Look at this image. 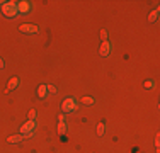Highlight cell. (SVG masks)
Instances as JSON below:
<instances>
[{"label": "cell", "mask_w": 160, "mask_h": 153, "mask_svg": "<svg viewBox=\"0 0 160 153\" xmlns=\"http://www.w3.org/2000/svg\"><path fill=\"white\" fill-rule=\"evenodd\" d=\"M46 95H48L46 85H39V87H38V97H39V99H44Z\"/></svg>", "instance_id": "obj_9"}, {"label": "cell", "mask_w": 160, "mask_h": 153, "mask_svg": "<svg viewBox=\"0 0 160 153\" xmlns=\"http://www.w3.org/2000/svg\"><path fill=\"white\" fill-rule=\"evenodd\" d=\"M46 90H48V94H56V89L53 85H46Z\"/></svg>", "instance_id": "obj_16"}, {"label": "cell", "mask_w": 160, "mask_h": 153, "mask_svg": "<svg viewBox=\"0 0 160 153\" xmlns=\"http://www.w3.org/2000/svg\"><path fill=\"white\" fill-rule=\"evenodd\" d=\"M159 14H160V9L157 7L153 12H150V15H148V22H155V20L159 19Z\"/></svg>", "instance_id": "obj_10"}, {"label": "cell", "mask_w": 160, "mask_h": 153, "mask_svg": "<svg viewBox=\"0 0 160 153\" xmlns=\"http://www.w3.org/2000/svg\"><path fill=\"white\" fill-rule=\"evenodd\" d=\"M22 140H27V138H26L24 134H14V136H9V138H7L9 143H20Z\"/></svg>", "instance_id": "obj_7"}, {"label": "cell", "mask_w": 160, "mask_h": 153, "mask_svg": "<svg viewBox=\"0 0 160 153\" xmlns=\"http://www.w3.org/2000/svg\"><path fill=\"white\" fill-rule=\"evenodd\" d=\"M19 31L20 32H26V34H38L39 32V27L34 26V24H20Z\"/></svg>", "instance_id": "obj_4"}, {"label": "cell", "mask_w": 160, "mask_h": 153, "mask_svg": "<svg viewBox=\"0 0 160 153\" xmlns=\"http://www.w3.org/2000/svg\"><path fill=\"white\" fill-rule=\"evenodd\" d=\"M58 121H65V114H60L58 116Z\"/></svg>", "instance_id": "obj_19"}, {"label": "cell", "mask_w": 160, "mask_h": 153, "mask_svg": "<svg viewBox=\"0 0 160 153\" xmlns=\"http://www.w3.org/2000/svg\"><path fill=\"white\" fill-rule=\"evenodd\" d=\"M29 9H31V5H29V2H26V0H22V2L17 3V12L19 14H27Z\"/></svg>", "instance_id": "obj_6"}, {"label": "cell", "mask_w": 160, "mask_h": 153, "mask_svg": "<svg viewBox=\"0 0 160 153\" xmlns=\"http://www.w3.org/2000/svg\"><path fill=\"white\" fill-rule=\"evenodd\" d=\"M100 39H102V41H107V31H104V29L100 31Z\"/></svg>", "instance_id": "obj_17"}, {"label": "cell", "mask_w": 160, "mask_h": 153, "mask_svg": "<svg viewBox=\"0 0 160 153\" xmlns=\"http://www.w3.org/2000/svg\"><path fill=\"white\" fill-rule=\"evenodd\" d=\"M143 87H145L147 90H150V89H153V82H152V80H147L145 83H143Z\"/></svg>", "instance_id": "obj_15"}, {"label": "cell", "mask_w": 160, "mask_h": 153, "mask_svg": "<svg viewBox=\"0 0 160 153\" xmlns=\"http://www.w3.org/2000/svg\"><path fill=\"white\" fill-rule=\"evenodd\" d=\"M36 114H38V112L34 111V109H31V111L27 112V121H34V119H36Z\"/></svg>", "instance_id": "obj_14"}, {"label": "cell", "mask_w": 160, "mask_h": 153, "mask_svg": "<svg viewBox=\"0 0 160 153\" xmlns=\"http://www.w3.org/2000/svg\"><path fill=\"white\" fill-rule=\"evenodd\" d=\"M75 109H77V104H75V99H72V97L65 99L63 104H61V112L63 114H68V112L75 111Z\"/></svg>", "instance_id": "obj_2"}, {"label": "cell", "mask_w": 160, "mask_h": 153, "mask_svg": "<svg viewBox=\"0 0 160 153\" xmlns=\"http://www.w3.org/2000/svg\"><path fill=\"white\" fill-rule=\"evenodd\" d=\"M19 87V78L17 77H12L9 80V85H7V90H12V89H17Z\"/></svg>", "instance_id": "obj_8"}, {"label": "cell", "mask_w": 160, "mask_h": 153, "mask_svg": "<svg viewBox=\"0 0 160 153\" xmlns=\"http://www.w3.org/2000/svg\"><path fill=\"white\" fill-rule=\"evenodd\" d=\"M155 146H157V152L160 150V136L157 134V138H155Z\"/></svg>", "instance_id": "obj_18"}, {"label": "cell", "mask_w": 160, "mask_h": 153, "mask_svg": "<svg viewBox=\"0 0 160 153\" xmlns=\"http://www.w3.org/2000/svg\"><path fill=\"white\" fill-rule=\"evenodd\" d=\"M104 131H106V122L100 121L99 124H97V136H102V134H104Z\"/></svg>", "instance_id": "obj_11"}, {"label": "cell", "mask_w": 160, "mask_h": 153, "mask_svg": "<svg viewBox=\"0 0 160 153\" xmlns=\"http://www.w3.org/2000/svg\"><path fill=\"white\" fill-rule=\"evenodd\" d=\"M58 133L60 134H65L67 133V124H65V121H58Z\"/></svg>", "instance_id": "obj_13"}, {"label": "cell", "mask_w": 160, "mask_h": 153, "mask_svg": "<svg viewBox=\"0 0 160 153\" xmlns=\"http://www.w3.org/2000/svg\"><path fill=\"white\" fill-rule=\"evenodd\" d=\"M94 97H90V95H85V97H82V104H85V105H92L94 104Z\"/></svg>", "instance_id": "obj_12"}, {"label": "cell", "mask_w": 160, "mask_h": 153, "mask_svg": "<svg viewBox=\"0 0 160 153\" xmlns=\"http://www.w3.org/2000/svg\"><path fill=\"white\" fill-rule=\"evenodd\" d=\"M4 66H5V65H4V60L0 58V70H4Z\"/></svg>", "instance_id": "obj_20"}, {"label": "cell", "mask_w": 160, "mask_h": 153, "mask_svg": "<svg viewBox=\"0 0 160 153\" xmlns=\"http://www.w3.org/2000/svg\"><path fill=\"white\" fill-rule=\"evenodd\" d=\"M2 12H4L5 17H15V15L19 14V12H17V3H14V2H4Z\"/></svg>", "instance_id": "obj_1"}, {"label": "cell", "mask_w": 160, "mask_h": 153, "mask_svg": "<svg viewBox=\"0 0 160 153\" xmlns=\"http://www.w3.org/2000/svg\"><path fill=\"white\" fill-rule=\"evenodd\" d=\"M34 128H36V122H34V121H26L22 126H20V134H24V136L27 138V136L32 134Z\"/></svg>", "instance_id": "obj_3"}, {"label": "cell", "mask_w": 160, "mask_h": 153, "mask_svg": "<svg viewBox=\"0 0 160 153\" xmlns=\"http://www.w3.org/2000/svg\"><path fill=\"white\" fill-rule=\"evenodd\" d=\"M111 53V44L109 41H102V44H100V50H99V54L100 56H109Z\"/></svg>", "instance_id": "obj_5"}]
</instances>
